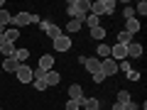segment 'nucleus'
I'll return each mask as SVG.
<instances>
[{
  "label": "nucleus",
  "instance_id": "nucleus-2",
  "mask_svg": "<svg viewBox=\"0 0 147 110\" xmlns=\"http://www.w3.org/2000/svg\"><path fill=\"white\" fill-rule=\"evenodd\" d=\"M115 12V0H96L91 3V15L100 17V15H113Z\"/></svg>",
  "mask_w": 147,
  "mask_h": 110
},
{
  "label": "nucleus",
  "instance_id": "nucleus-12",
  "mask_svg": "<svg viewBox=\"0 0 147 110\" xmlns=\"http://www.w3.org/2000/svg\"><path fill=\"white\" fill-rule=\"evenodd\" d=\"M15 44H10V42H3L0 44V54H3V59H12L15 56Z\"/></svg>",
  "mask_w": 147,
  "mask_h": 110
},
{
  "label": "nucleus",
  "instance_id": "nucleus-6",
  "mask_svg": "<svg viewBox=\"0 0 147 110\" xmlns=\"http://www.w3.org/2000/svg\"><path fill=\"white\" fill-rule=\"evenodd\" d=\"M15 76H17V81H20V83H25V86L34 81V76H32V68L27 66V64H22V66L17 68V71H15Z\"/></svg>",
  "mask_w": 147,
  "mask_h": 110
},
{
  "label": "nucleus",
  "instance_id": "nucleus-23",
  "mask_svg": "<svg viewBox=\"0 0 147 110\" xmlns=\"http://www.w3.org/2000/svg\"><path fill=\"white\" fill-rule=\"evenodd\" d=\"M81 27H84V22H81V20H71V22L66 25V32H79Z\"/></svg>",
  "mask_w": 147,
  "mask_h": 110
},
{
  "label": "nucleus",
  "instance_id": "nucleus-26",
  "mask_svg": "<svg viewBox=\"0 0 147 110\" xmlns=\"http://www.w3.org/2000/svg\"><path fill=\"white\" fill-rule=\"evenodd\" d=\"M135 15H142V17L147 15V3H145V0H142V3H137V5H135Z\"/></svg>",
  "mask_w": 147,
  "mask_h": 110
},
{
  "label": "nucleus",
  "instance_id": "nucleus-11",
  "mask_svg": "<svg viewBox=\"0 0 147 110\" xmlns=\"http://www.w3.org/2000/svg\"><path fill=\"white\" fill-rule=\"evenodd\" d=\"M52 66H54V56H52V54H42V56H39V66H37V68H42V71L47 73V71H52Z\"/></svg>",
  "mask_w": 147,
  "mask_h": 110
},
{
  "label": "nucleus",
  "instance_id": "nucleus-1",
  "mask_svg": "<svg viewBox=\"0 0 147 110\" xmlns=\"http://www.w3.org/2000/svg\"><path fill=\"white\" fill-rule=\"evenodd\" d=\"M66 12L71 15V20H86V15L91 12V0H69Z\"/></svg>",
  "mask_w": 147,
  "mask_h": 110
},
{
  "label": "nucleus",
  "instance_id": "nucleus-5",
  "mask_svg": "<svg viewBox=\"0 0 147 110\" xmlns=\"http://www.w3.org/2000/svg\"><path fill=\"white\" fill-rule=\"evenodd\" d=\"M79 61H81V66H84L86 71H91V73L100 71V59H96V56H81Z\"/></svg>",
  "mask_w": 147,
  "mask_h": 110
},
{
  "label": "nucleus",
  "instance_id": "nucleus-8",
  "mask_svg": "<svg viewBox=\"0 0 147 110\" xmlns=\"http://www.w3.org/2000/svg\"><path fill=\"white\" fill-rule=\"evenodd\" d=\"M54 42V49L57 52H69L71 49V37L69 34H61V37H57V39H52Z\"/></svg>",
  "mask_w": 147,
  "mask_h": 110
},
{
  "label": "nucleus",
  "instance_id": "nucleus-14",
  "mask_svg": "<svg viewBox=\"0 0 147 110\" xmlns=\"http://www.w3.org/2000/svg\"><path fill=\"white\" fill-rule=\"evenodd\" d=\"M96 59H100V61H103V59H110V47L108 44L100 42L98 47H96Z\"/></svg>",
  "mask_w": 147,
  "mask_h": 110
},
{
  "label": "nucleus",
  "instance_id": "nucleus-19",
  "mask_svg": "<svg viewBox=\"0 0 147 110\" xmlns=\"http://www.w3.org/2000/svg\"><path fill=\"white\" fill-rule=\"evenodd\" d=\"M15 59L17 64H27V59H30V52H27V49H15Z\"/></svg>",
  "mask_w": 147,
  "mask_h": 110
},
{
  "label": "nucleus",
  "instance_id": "nucleus-27",
  "mask_svg": "<svg viewBox=\"0 0 147 110\" xmlns=\"http://www.w3.org/2000/svg\"><path fill=\"white\" fill-rule=\"evenodd\" d=\"M125 76H127V81H140V71H135V68H130Z\"/></svg>",
  "mask_w": 147,
  "mask_h": 110
},
{
  "label": "nucleus",
  "instance_id": "nucleus-15",
  "mask_svg": "<svg viewBox=\"0 0 147 110\" xmlns=\"http://www.w3.org/2000/svg\"><path fill=\"white\" fill-rule=\"evenodd\" d=\"M3 34H5V39H7L10 44H15V42H17V37H20V30H17V27H7Z\"/></svg>",
  "mask_w": 147,
  "mask_h": 110
},
{
  "label": "nucleus",
  "instance_id": "nucleus-7",
  "mask_svg": "<svg viewBox=\"0 0 147 110\" xmlns=\"http://www.w3.org/2000/svg\"><path fill=\"white\" fill-rule=\"evenodd\" d=\"M100 73H103L105 78H108V76H115V73H118V61H113V59H103V61H100Z\"/></svg>",
  "mask_w": 147,
  "mask_h": 110
},
{
  "label": "nucleus",
  "instance_id": "nucleus-28",
  "mask_svg": "<svg viewBox=\"0 0 147 110\" xmlns=\"http://www.w3.org/2000/svg\"><path fill=\"white\" fill-rule=\"evenodd\" d=\"M32 86H34L37 91H44V88H47V83H44V78H34V81H32Z\"/></svg>",
  "mask_w": 147,
  "mask_h": 110
},
{
  "label": "nucleus",
  "instance_id": "nucleus-25",
  "mask_svg": "<svg viewBox=\"0 0 147 110\" xmlns=\"http://www.w3.org/2000/svg\"><path fill=\"white\" fill-rule=\"evenodd\" d=\"M118 103H120V105L130 103V93H127V91H118Z\"/></svg>",
  "mask_w": 147,
  "mask_h": 110
},
{
  "label": "nucleus",
  "instance_id": "nucleus-34",
  "mask_svg": "<svg viewBox=\"0 0 147 110\" xmlns=\"http://www.w3.org/2000/svg\"><path fill=\"white\" fill-rule=\"evenodd\" d=\"M113 110H123V105H120V103H115V105H113Z\"/></svg>",
  "mask_w": 147,
  "mask_h": 110
},
{
  "label": "nucleus",
  "instance_id": "nucleus-10",
  "mask_svg": "<svg viewBox=\"0 0 147 110\" xmlns=\"http://www.w3.org/2000/svg\"><path fill=\"white\" fill-rule=\"evenodd\" d=\"M69 100H79V103H84V88H81L79 83L69 86Z\"/></svg>",
  "mask_w": 147,
  "mask_h": 110
},
{
  "label": "nucleus",
  "instance_id": "nucleus-30",
  "mask_svg": "<svg viewBox=\"0 0 147 110\" xmlns=\"http://www.w3.org/2000/svg\"><path fill=\"white\" fill-rule=\"evenodd\" d=\"M79 108H81L79 100H66V110H79Z\"/></svg>",
  "mask_w": 147,
  "mask_h": 110
},
{
  "label": "nucleus",
  "instance_id": "nucleus-21",
  "mask_svg": "<svg viewBox=\"0 0 147 110\" xmlns=\"http://www.w3.org/2000/svg\"><path fill=\"white\" fill-rule=\"evenodd\" d=\"M91 37H93V39H98V42H103L105 39V27H93V30H91Z\"/></svg>",
  "mask_w": 147,
  "mask_h": 110
},
{
  "label": "nucleus",
  "instance_id": "nucleus-17",
  "mask_svg": "<svg viewBox=\"0 0 147 110\" xmlns=\"http://www.w3.org/2000/svg\"><path fill=\"white\" fill-rule=\"evenodd\" d=\"M59 81H61V78H59L57 71H47V73H44V83H47V86H57Z\"/></svg>",
  "mask_w": 147,
  "mask_h": 110
},
{
  "label": "nucleus",
  "instance_id": "nucleus-16",
  "mask_svg": "<svg viewBox=\"0 0 147 110\" xmlns=\"http://www.w3.org/2000/svg\"><path fill=\"white\" fill-rule=\"evenodd\" d=\"M81 105H84L86 110H100V100L98 98H84V103H81Z\"/></svg>",
  "mask_w": 147,
  "mask_h": 110
},
{
  "label": "nucleus",
  "instance_id": "nucleus-29",
  "mask_svg": "<svg viewBox=\"0 0 147 110\" xmlns=\"http://www.w3.org/2000/svg\"><path fill=\"white\" fill-rule=\"evenodd\" d=\"M123 15H125V20H132L135 17V7H123Z\"/></svg>",
  "mask_w": 147,
  "mask_h": 110
},
{
  "label": "nucleus",
  "instance_id": "nucleus-24",
  "mask_svg": "<svg viewBox=\"0 0 147 110\" xmlns=\"http://www.w3.org/2000/svg\"><path fill=\"white\" fill-rule=\"evenodd\" d=\"M84 22H86V25L91 27V30H93V27H98V22H100V20H98V17H96V15H91V12H88V15H86V20H84Z\"/></svg>",
  "mask_w": 147,
  "mask_h": 110
},
{
  "label": "nucleus",
  "instance_id": "nucleus-9",
  "mask_svg": "<svg viewBox=\"0 0 147 110\" xmlns=\"http://www.w3.org/2000/svg\"><path fill=\"white\" fill-rule=\"evenodd\" d=\"M125 56H130V59H140V56H142V44L130 42V44L125 47Z\"/></svg>",
  "mask_w": 147,
  "mask_h": 110
},
{
  "label": "nucleus",
  "instance_id": "nucleus-36",
  "mask_svg": "<svg viewBox=\"0 0 147 110\" xmlns=\"http://www.w3.org/2000/svg\"><path fill=\"white\" fill-rule=\"evenodd\" d=\"M0 110H3V108H0Z\"/></svg>",
  "mask_w": 147,
  "mask_h": 110
},
{
  "label": "nucleus",
  "instance_id": "nucleus-13",
  "mask_svg": "<svg viewBox=\"0 0 147 110\" xmlns=\"http://www.w3.org/2000/svg\"><path fill=\"white\" fill-rule=\"evenodd\" d=\"M0 66L5 68V71H7V73H15V71H17V68H20V66H22V64H17V61H15V59H3V64H0ZM3 68H0V71H3Z\"/></svg>",
  "mask_w": 147,
  "mask_h": 110
},
{
  "label": "nucleus",
  "instance_id": "nucleus-32",
  "mask_svg": "<svg viewBox=\"0 0 147 110\" xmlns=\"http://www.w3.org/2000/svg\"><path fill=\"white\" fill-rule=\"evenodd\" d=\"M103 81H105V76H103V73H93V83H103Z\"/></svg>",
  "mask_w": 147,
  "mask_h": 110
},
{
  "label": "nucleus",
  "instance_id": "nucleus-3",
  "mask_svg": "<svg viewBox=\"0 0 147 110\" xmlns=\"http://www.w3.org/2000/svg\"><path fill=\"white\" fill-rule=\"evenodd\" d=\"M39 27H42V30H44V34H47V37H52V39H57V37H61V34H64V30H61V27H57L54 22H49V20H42V22H39Z\"/></svg>",
  "mask_w": 147,
  "mask_h": 110
},
{
  "label": "nucleus",
  "instance_id": "nucleus-22",
  "mask_svg": "<svg viewBox=\"0 0 147 110\" xmlns=\"http://www.w3.org/2000/svg\"><path fill=\"white\" fill-rule=\"evenodd\" d=\"M12 22V17H10V12L7 10H0V27H5L7 30V25Z\"/></svg>",
  "mask_w": 147,
  "mask_h": 110
},
{
  "label": "nucleus",
  "instance_id": "nucleus-4",
  "mask_svg": "<svg viewBox=\"0 0 147 110\" xmlns=\"http://www.w3.org/2000/svg\"><path fill=\"white\" fill-rule=\"evenodd\" d=\"M32 22H39V17H37V15H30V12H17V15L12 17V25H17V27L32 25Z\"/></svg>",
  "mask_w": 147,
  "mask_h": 110
},
{
  "label": "nucleus",
  "instance_id": "nucleus-31",
  "mask_svg": "<svg viewBox=\"0 0 147 110\" xmlns=\"http://www.w3.org/2000/svg\"><path fill=\"white\" fill-rule=\"evenodd\" d=\"M120 68H123V71L127 73V71H130L132 66H130V61H118V71H120Z\"/></svg>",
  "mask_w": 147,
  "mask_h": 110
},
{
  "label": "nucleus",
  "instance_id": "nucleus-35",
  "mask_svg": "<svg viewBox=\"0 0 147 110\" xmlns=\"http://www.w3.org/2000/svg\"><path fill=\"white\" fill-rule=\"evenodd\" d=\"M0 10H3V0H0Z\"/></svg>",
  "mask_w": 147,
  "mask_h": 110
},
{
  "label": "nucleus",
  "instance_id": "nucleus-20",
  "mask_svg": "<svg viewBox=\"0 0 147 110\" xmlns=\"http://www.w3.org/2000/svg\"><path fill=\"white\" fill-rule=\"evenodd\" d=\"M130 42H132V34H127L125 30H120V32H118V44H123V47H127Z\"/></svg>",
  "mask_w": 147,
  "mask_h": 110
},
{
  "label": "nucleus",
  "instance_id": "nucleus-33",
  "mask_svg": "<svg viewBox=\"0 0 147 110\" xmlns=\"http://www.w3.org/2000/svg\"><path fill=\"white\" fill-rule=\"evenodd\" d=\"M123 110H140V108H137V103H132V100H130V103L123 105Z\"/></svg>",
  "mask_w": 147,
  "mask_h": 110
},
{
  "label": "nucleus",
  "instance_id": "nucleus-18",
  "mask_svg": "<svg viewBox=\"0 0 147 110\" xmlns=\"http://www.w3.org/2000/svg\"><path fill=\"white\" fill-rule=\"evenodd\" d=\"M125 32H127V34H137V32H140V22H137L135 17L127 20V22H125Z\"/></svg>",
  "mask_w": 147,
  "mask_h": 110
}]
</instances>
